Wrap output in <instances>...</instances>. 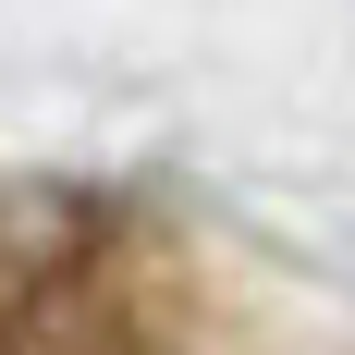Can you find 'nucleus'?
Segmentation results:
<instances>
[]
</instances>
